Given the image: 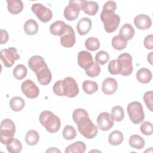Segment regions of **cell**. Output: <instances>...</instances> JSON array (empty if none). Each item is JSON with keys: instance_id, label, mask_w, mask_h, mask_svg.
I'll use <instances>...</instances> for the list:
<instances>
[{"instance_id": "1", "label": "cell", "mask_w": 153, "mask_h": 153, "mask_svg": "<svg viewBox=\"0 0 153 153\" xmlns=\"http://www.w3.org/2000/svg\"><path fill=\"white\" fill-rule=\"evenodd\" d=\"M72 118L77 124L79 132L85 138L92 139L97 136L98 128L90 120L88 112L85 109H75L72 113Z\"/></svg>"}, {"instance_id": "2", "label": "cell", "mask_w": 153, "mask_h": 153, "mask_svg": "<svg viewBox=\"0 0 153 153\" xmlns=\"http://www.w3.org/2000/svg\"><path fill=\"white\" fill-rule=\"evenodd\" d=\"M53 92L59 96L74 97L79 93V88L76 81L68 76L63 80L56 81L53 87Z\"/></svg>"}, {"instance_id": "3", "label": "cell", "mask_w": 153, "mask_h": 153, "mask_svg": "<svg viewBox=\"0 0 153 153\" xmlns=\"http://www.w3.org/2000/svg\"><path fill=\"white\" fill-rule=\"evenodd\" d=\"M39 120L41 124L49 133H56L60 127L61 122L60 118L51 111H42L39 115Z\"/></svg>"}, {"instance_id": "4", "label": "cell", "mask_w": 153, "mask_h": 153, "mask_svg": "<svg viewBox=\"0 0 153 153\" xmlns=\"http://www.w3.org/2000/svg\"><path fill=\"white\" fill-rule=\"evenodd\" d=\"M100 19L104 24L105 31L108 33L114 32L120 22V17L118 14L107 10H102L100 13Z\"/></svg>"}, {"instance_id": "5", "label": "cell", "mask_w": 153, "mask_h": 153, "mask_svg": "<svg viewBox=\"0 0 153 153\" xmlns=\"http://www.w3.org/2000/svg\"><path fill=\"white\" fill-rule=\"evenodd\" d=\"M87 1L85 0H71L69 4L64 10L65 18L69 21H74L79 16V11L84 10L87 5Z\"/></svg>"}, {"instance_id": "6", "label": "cell", "mask_w": 153, "mask_h": 153, "mask_svg": "<svg viewBox=\"0 0 153 153\" xmlns=\"http://www.w3.org/2000/svg\"><path fill=\"white\" fill-rule=\"evenodd\" d=\"M16 131L14 123L10 119L6 118L1 123L0 136L1 142L4 145H7L14 139Z\"/></svg>"}, {"instance_id": "7", "label": "cell", "mask_w": 153, "mask_h": 153, "mask_svg": "<svg viewBox=\"0 0 153 153\" xmlns=\"http://www.w3.org/2000/svg\"><path fill=\"white\" fill-rule=\"evenodd\" d=\"M117 61V69L118 74L123 76H128L133 72L132 57L128 53H123L120 54Z\"/></svg>"}, {"instance_id": "8", "label": "cell", "mask_w": 153, "mask_h": 153, "mask_svg": "<svg viewBox=\"0 0 153 153\" xmlns=\"http://www.w3.org/2000/svg\"><path fill=\"white\" fill-rule=\"evenodd\" d=\"M127 111L130 120L135 124L140 123L145 118V114L142 104L137 101L130 103Z\"/></svg>"}, {"instance_id": "9", "label": "cell", "mask_w": 153, "mask_h": 153, "mask_svg": "<svg viewBox=\"0 0 153 153\" xmlns=\"http://www.w3.org/2000/svg\"><path fill=\"white\" fill-rule=\"evenodd\" d=\"M19 59L20 56L14 47H9L1 51V59L6 68L11 67L14 64V62Z\"/></svg>"}, {"instance_id": "10", "label": "cell", "mask_w": 153, "mask_h": 153, "mask_svg": "<svg viewBox=\"0 0 153 153\" xmlns=\"http://www.w3.org/2000/svg\"><path fill=\"white\" fill-rule=\"evenodd\" d=\"M32 11L42 22L46 23L51 20L53 17L51 10L41 4H33L31 7Z\"/></svg>"}, {"instance_id": "11", "label": "cell", "mask_w": 153, "mask_h": 153, "mask_svg": "<svg viewBox=\"0 0 153 153\" xmlns=\"http://www.w3.org/2000/svg\"><path fill=\"white\" fill-rule=\"evenodd\" d=\"M21 90L26 97L29 99H35L38 97L39 93V88L30 79H26L22 82Z\"/></svg>"}, {"instance_id": "12", "label": "cell", "mask_w": 153, "mask_h": 153, "mask_svg": "<svg viewBox=\"0 0 153 153\" xmlns=\"http://www.w3.org/2000/svg\"><path fill=\"white\" fill-rule=\"evenodd\" d=\"M97 124L99 129L102 131H108L113 127L114 119L111 114L107 112H103L98 115Z\"/></svg>"}, {"instance_id": "13", "label": "cell", "mask_w": 153, "mask_h": 153, "mask_svg": "<svg viewBox=\"0 0 153 153\" xmlns=\"http://www.w3.org/2000/svg\"><path fill=\"white\" fill-rule=\"evenodd\" d=\"M60 44L62 46L70 48L75 43V35L73 28L67 25L65 32L60 36Z\"/></svg>"}, {"instance_id": "14", "label": "cell", "mask_w": 153, "mask_h": 153, "mask_svg": "<svg viewBox=\"0 0 153 153\" xmlns=\"http://www.w3.org/2000/svg\"><path fill=\"white\" fill-rule=\"evenodd\" d=\"M78 63L81 68L85 70L90 68L94 63L91 53L87 51H79L78 54Z\"/></svg>"}, {"instance_id": "15", "label": "cell", "mask_w": 153, "mask_h": 153, "mask_svg": "<svg viewBox=\"0 0 153 153\" xmlns=\"http://www.w3.org/2000/svg\"><path fill=\"white\" fill-rule=\"evenodd\" d=\"M35 74L38 82L43 85H48L50 82L52 78L51 71L48 69L47 64L38 72H36Z\"/></svg>"}, {"instance_id": "16", "label": "cell", "mask_w": 153, "mask_h": 153, "mask_svg": "<svg viewBox=\"0 0 153 153\" xmlns=\"http://www.w3.org/2000/svg\"><path fill=\"white\" fill-rule=\"evenodd\" d=\"M118 88V83L113 78H107L103 80L102 84V90L106 95H111L116 92Z\"/></svg>"}, {"instance_id": "17", "label": "cell", "mask_w": 153, "mask_h": 153, "mask_svg": "<svg viewBox=\"0 0 153 153\" xmlns=\"http://www.w3.org/2000/svg\"><path fill=\"white\" fill-rule=\"evenodd\" d=\"M134 24L140 30H145L151 27L152 25L151 19L145 14H139L134 19Z\"/></svg>"}, {"instance_id": "18", "label": "cell", "mask_w": 153, "mask_h": 153, "mask_svg": "<svg viewBox=\"0 0 153 153\" xmlns=\"http://www.w3.org/2000/svg\"><path fill=\"white\" fill-rule=\"evenodd\" d=\"M45 65L46 63L43 57L38 55L32 56L28 61V66L29 68L35 73L38 72Z\"/></svg>"}, {"instance_id": "19", "label": "cell", "mask_w": 153, "mask_h": 153, "mask_svg": "<svg viewBox=\"0 0 153 153\" xmlns=\"http://www.w3.org/2000/svg\"><path fill=\"white\" fill-rule=\"evenodd\" d=\"M92 22L88 17H82L81 19L76 25L78 33L81 35H85L88 33L91 28Z\"/></svg>"}, {"instance_id": "20", "label": "cell", "mask_w": 153, "mask_h": 153, "mask_svg": "<svg viewBox=\"0 0 153 153\" xmlns=\"http://www.w3.org/2000/svg\"><path fill=\"white\" fill-rule=\"evenodd\" d=\"M67 25L61 20H57L52 23L50 26V33L56 36H61L66 30Z\"/></svg>"}, {"instance_id": "21", "label": "cell", "mask_w": 153, "mask_h": 153, "mask_svg": "<svg viewBox=\"0 0 153 153\" xmlns=\"http://www.w3.org/2000/svg\"><path fill=\"white\" fill-rule=\"evenodd\" d=\"M134 29L133 26L129 23H126L123 25L120 31L119 35L124 39L128 41L131 39L134 35Z\"/></svg>"}, {"instance_id": "22", "label": "cell", "mask_w": 153, "mask_h": 153, "mask_svg": "<svg viewBox=\"0 0 153 153\" xmlns=\"http://www.w3.org/2000/svg\"><path fill=\"white\" fill-rule=\"evenodd\" d=\"M152 72L146 68H143L137 71L136 73V78L137 81L142 84L149 83L152 79Z\"/></svg>"}, {"instance_id": "23", "label": "cell", "mask_w": 153, "mask_h": 153, "mask_svg": "<svg viewBox=\"0 0 153 153\" xmlns=\"http://www.w3.org/2000/svg\"><path fill=\"white\" fill-rule=\"evenodd\" d=\"M7 2L8 10L12 14H17L23 9V4L20 0H7Z\"/></svg>"}, {"instance_id": "24", "label": "cell", "mask_w": 153, "mask_h": 153, "mask_svg": "<svg viewBox=\"0 0 153 153\" xmlns=\"http://www.w3.org/2000/svg\"><path fill=\"white\" fill-rule=\"evenodd\" d=\"M86 149V145L81 141H76L68 145L65 149V153H84Z\"/></svg>"}, {"instance_id": "25", "label": "cell", "mask_w": 153, "mask_h": 153, "mask_svg": "<svg viewBox=\"0 0 153 153\" xmlns=\"http://www.w3.org/2000/svg\"><path fill=\"white\" fill-rule=\"evenodd\" d=\"M24 30L27 35H35L38 30V25L33 19L27 20L24 25Z\"/></svg>"}, {"instance_id": "26", "label": "cell", "mask_w": 153, "mask_h": 153, "mask_svg": "<svg viewBox=\"0 0 153 153\" xmlns=\"http://www.w3.org/2000/svg\"><path fill=\"white\" fill-rule=\"evenodd\" d=\"M124 139L123 134L119 130H114L110 133L108 137L109 143L113 146L120 145Z\"/></svg>"}, {"instance_id": "27", "label": "cell", "mask_w": 153, "mask_h": 153, "mask_svg": "<svg viewBox=\"0 0 153 153\" xmlns=\"http://www.w3.org/2000/svg\"><path fill=\"white\" fill-rule=\"evenodd\" d=\"M10 106L11 109L16 112H19L22 111L25 105V100L20 97L15 96L13 97L10 100Z\"/></svg>"}, {"instance_id": "28", "label": "cell", "mask_w": 153, "mask_h": 153, "mask_svg": "<svg viewBox=\"0 0 153 153\" xmlns=\"http://www.w3.org/2000/svg\"><path fill=\"white\" fill-rule=\"evenodd\" d=\"M129 145L133 148L141 149L145 146V140L137 134H133L130 136L128 140Z\"/></svg>"}, {"instance_id": "29", "label": "cell", "mask_w": 153, "mask_h": 153, "mask_svg": "<svg viewBox=\"0 0 153 153\" xmlns=\"http://www.w3.org/2000/svg\"><path fill=\"white\" fill-rule=\"evenodd\" d=\"M25 142L30 146H33L37 144L39 140V135L38 133L34 130H29L25 135Z\"/></svg>"}, {"instance_id": "30", "label": "cell", "mask_w": 153, "mask_h": 153, "mask_svg": "<svg viewBox=\"0 0 153 153\" xmlns=\"http://www.w3.org/2000/svg\"><path fill=\"white\" fill-rule=\"evenodd\" d=\"M83 91L88 94H92L98 90L97 84L93 81L85 80L82 83Z\"/></svg>"}, {"instance_id": "31", "label": "cell", "mask_w": 153, "mask_h": 153, "mask_svg": "<svg viewBox=\"0 0 153 153\" xmlns=\"http://www.w3.org/2000/svg\"><path fill=\"white\" fill-rule=\"evenodd\" d=\"M27 75L26 67L22 65H17L13 69V75L14 78L18 80H21L26 77Z\"/></svg>"}, {"instance_id": "32", "label": "cell", "mask_w": 153, "mask_h": 153, "mask_svg": "<svg viewBox=\"0 0 153 153\" xmlns=\"http://www.w3.org/2000/svg\"><path fill=\"white\" fill-rule=\"evenodd\" d=\"M127 45V41L122 38L120 35H116L112 39V45L115 50H121L124 49Z\"/></svg>"}, {"instance_id": "33", "label": "cell", "mask_w": 153, "mask_h": 153, "mask_svg": "<svg viewBox=\"0 0 153 153\" xmlns=\"http://www.w3.org/2000/svg\"><path fill=\"white\" fill-rule=\"evenodd\" d=\"M85 46L88 50L94 51L100 47V42L96 37H89L85 41Z\"/></svg>"}, {"instance_id": "34", "label": "cell", "mask_w": 153, "mask_h": 153, "mask_svg": "<svg viewBox=\"0 0 153 153\" xmlns=\"http://www.w3.org/2000/svg\"><path fill=\"white\" fill-rule=\"evenodd\" d=\"M7 151L10 153H19L22 151V145L20 141L14 139L8 144L6 145Z\"/></svg>"}, {"instance_id": "35", "label": "cell", "mask_w": 153, "mask_h": 153, "mask_svg": "<svg viewBox=\"0 0 153 153\" xmlns=\"http://www.w3.org/2000/svg\"><path fill=\"white\" fill-rule=\"evenodd\" d=\"M111 115L114 120L120 122L124 118V112L123 108L120 106H114L111 109Z\"/></svg>"}, {"instance_id": "36", "label": "cell", "mask_w": 153, "mask_h": 153, "mask_svg": "<svg viewBox=\"0 0 153 153\" xmlns=\"http://www.w3.org/2000/svg\"><path fill=\"white\" fill-rule=\"evenodd\" d=\"M63 136L66 140H72L76 136V131L75 128L70 125L66 126L63 130Z\"/></svg>"}, {"instance_id": "37", "label": "cell", "mask_w": 153, "mask_h": 153, "mask_svg": "<svg viewBox=\"0 0 153 153\" xmlns=\"http://www.w3.org/2000/svg\"><path fill=\"white\" fill-rule=\"evenodd\" d=\"M99 5L94 1H87L84 12L90 16H94L98 11Z\"/></svg>"}, {"instance_id": "38", "label": "cell", "mask_w": 153, "mask_h": 153, "mask_svg": "<svg viewBox=\"0 0 153 153\" xmlns=\"http://www.w3.org/2000/svg\"><path fill=\"white\" fill-rule=\"evenodd\" d=\"M109 59V54L105 51H100L97 52L95 56V60L99 64L103 65L106 64Z\"/></svg>"}, {"instance_id": "39", "label": "cell", "mask_w": 153, "mask_h": 153, "mask_svg": "<svg viewBox=\"0 0 153 153\" xmlns=\"http://www.w3.org/2000/svg\"><path fill=\"white\" fill-rule=\"evenodd\" d=\"M100 67L98 63L94 62L93 65L88 69L85 70V74L90 77H96L98 76L100 72Z\"/></svg>"}, {"instance_id": "40", "label": "cell", "mask_w": 153, "mask_h": 153, "mask_svg": "<svg viewBox=\"0 0 153 153\" xmlns=\"http://www.w3.org/2000/svg\"><path fill=\"white\" fill-rule=\"evenodd\" d=\"M140 131L142 134L149 136L152 134L153 129H152V124L149 121H144L140 127Z\"/></svg>"}, {"instance_id": "41", "label": "cell", "mask_w": 153, "mask_h": 153, "mask_svg": "<svg viewBox=\"0 0 153 153\" xmlns=\"http://www.w3.org/2000/svg\"><path fill=\"white\" fill-rule=\"evenodd\" d=\"M152 97H153V92L152 91H146L145 93L143 96V100L147 106V108L151 111H152Z\"/></svg>"}, {"instance_id": "42", "label": "cell", "mask_w": 153, "mask_h": 153, "mask_svg": "<svg viewBox=\"0 0 153 153\" xmlns=\"http://www.w3.org/2000/svg\"><path fill=\"white\" fill-rule=\"evenodd\" d=\"M108 69L110 74L112 75L118 74L117 69V61L116 59L112 60L108 64Z\"/></svg>"}, {"instance_id": "43", "label": "cell", "mask_w": 153, "mask_h": 153, "mask_svg": "<svg viewBox=\"0 0 153 153\" xmlns=\"http://www.w3.org/2000/svg\"><path fill=\"white\" fill-rule=\"evenodd\" d=\"M144 46L148 50L153 48V35L150 34L145 37L143 41Z\"/></svg>"}, {"instance_id": "44", "label": "cell", "mask_w": 153, "mask_h": 153, "mask_svg": "<svg viewBox=\"0 0 153 153\" xmlns=\"http://www.w3.org/2000/svg\"><path fill=\"white\" fill-rule=\"evenodd\" d=\"M117 8V4L114 1H108L104 5L103 7V10H110L115 12Z\"/></svg>"}, {"instance_id": "45", "label": "cell", "mask_w": 153, "mask_h": 153, "mask_svg": "<svg viewBox=\"0 0 153 153\" xmlns=\"http://www.w3.org/2000/svg\"><path fill=\"white\" fill-rule=\"evenodd\" d=\"M1 44H5L8 40V32L4 29H1Z\"/></svg>"}, {"instance_id": "46", "label": "cell", "mask_w": 153, "mask_h": 153, "mask_svg": "<svg viewBox=\"0 0 153 153\" xmlns=\"http://www.w3.org/2000/svg\"><path fill=\"white\" fill-rule=\"evenodd\" d=\"M46 152H60V151L56 148H50L46 151Z\"/></svg>"}, {"instance_id": "47", "label": "cell", "mask_w": 153, "mask_h": 153, "mask_svg": "<svg viewBox=\"0 0 153 153\" xmlns=\"http://www.w3.org/2000/svg\"><path fill=\"white\" fill-rule=\"evenodd\" d=\"M152 53L151 52L148 55V61L149 62L151 65L152 64Z\"/></svg>"}]
</instances>
